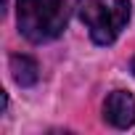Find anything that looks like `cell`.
I'll use <instances>...</instances> for the list:
<instances>
[{
  "instance_id": "1",
  "label": "cell",
  "mask_w": 135,
  "mask_h": 135,
  "mask_svg": "<svg viewBox=\"0 0 135 135\" xmlns=\"http://www.w3.org/2000/svg\"><path fill=\"white\" fill-rule=\"evenodd\" d=\"M69 21L66 0H19V29L29 42L56 40Z\"/></svg>"
},
{
  "instance_id": "2",
  "label": "cell",
  "mask_w": 135,
  "mask_h": 135,
  "mask_svg": "<svg viewBox=\"0 0 135 135\" xmlns=\"http://www.w3.org/2000/svg\"><path fill=\"white\" fill-rule=\"evenodd\" d=\"M77 16L93 42L111 45L130 21V0H77Z\"/></svg>"
},
{
  "instance_id": "3",
  "label": "cell",
  "mask_w": 135,
  "mask_h": 135,
  "mask_svg": "<svg viewBox=\"0 0 135 135\" xmlns=\"http://www.w3.org/2000/svg\"><path fill=\"white\" fill-rule=\"evenodd\" d=\"M103 119L111 127H132L135 124V98L124 90H114L103 103Z\"/></svg>"
},
{
  "instance_id": "4",
  "label": "cell",
  "mask_w": 135,
  "mask_h": 135,
  "mask_svg": "<svg viewBox=\"0 0 135 135\" xmlns=\"http://www.w3.org/2000/svg\"><path fill=\"white\" fill-rule=\"evenodd\" d=\"M37 64L29 56H11V74L21 88H29L37 82Z\"/></svg>"
},
{
  "instance_id": "5",
  "label": "cell",
  "mask_w": 135,
  "mask_h": 135,
  "mask_svg": "<svg viewBox=\"0 0 135 135\" xmlns=\"http://www.w3.org/2000/svg\"><path fill=\"white\" fill-rule=\"evenodd\" d=\"M130 66H132V74H135V58H132V64H130Z\"/></svg>"
}]
</instances>
